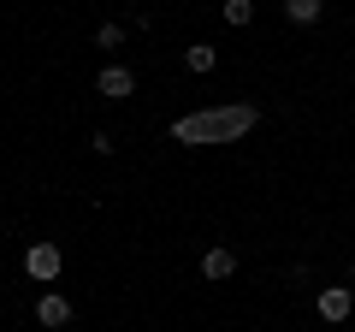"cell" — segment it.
Wrapping results in <instances>:
<instances>
[{"label": "cell", "instance_id": "obj_6", "mask_svg": "<svg viewBox=\"0 0 355 332\" xmlns=\"http://www.w3.org/2000/svg\"><path fill=\"white\" fill-rule=\"evenodd\" d=\"M231 273H237V249H231V243H214V249H202V279L225 285Z\"/></svg>", "mask_w": 355, "mask_h": 332}, {"label": "cell", "instance_id": "obj_10", "mask_svg": "<svg viewBox=\"0 0 355 332\" xmlns=\"http://www.w3.org/2000/svg\"><path fill=\"white\" fill-rule=\"evenodd\" d=\"M125 30H130V24H113V18H107V24H95V48H119V42H125Z\"/></svg>", "mask_w": 355, "mask_h": 332}, {"label": "cell", "instance_id": "obj_5", "mask_svg": "<svg viewBox=\"0 0 355 332\" xmlns=\"http://www.w3.org/2000/svg\"><path fill=\"white\" fill-rule=\"evenodd\" d=\"M314 308H320V320H331V326H338V320L355 315V291H349V285H326Z\"/></svg>", "mask_w": 355, "mask_h": 332}, {"label": "cell", "instance_id": "obj_2", "mask_svg": "<svg viewBox=\"0 0 355 332\" xmlns=\"http://www.w3.org/2000/svg\"><path fill=\"white\" fill-rule=\"evenodd\" d=\"M95 95H107V101H130V95H137V72L119 65V60H107L101 72H95Z\"/></svg>", "mask_w": 355, "mask_h": 332}, {"label": "cell", "instance_id": "obj_1", "mask_svg": "<svg viewBox=\"0 0 355 332\" xmlns=\"http://www.w3.org/2000/svg\"><path fill=\"white\" fill-rule=\"evenodd\" d=\"M261 125V107L254 101H231V107H207V113H184L172 119V142L184 149H207V142H237Z\"/></svg>", "mask_w": 355, "mask_h": 332}, {"label": "cell", "instance_id": "obj_8", "mask_svg": "<svg viewBox=\"0 0 355 332\" xmlns=\"http://www.w3.org/2000/svg\"><path fill=\"white\" fill-rule=\"evenodd\" d=\"M320 13H326V0H284V18L291 24H320Z\"/></svg>", "mask_w": 355, "mask_h": 332}, {"label": "cell", "instance_id": "obj_11", "mask_svg": "<svg viewBox=\"0 0 355 332\" xmlns=\"http://www.w3.org/2000/svg\"><path fill=\"white\" fill-rule=\"evenodd\" d=\"M349 291H355V261H349Z\"/></svg>", "mask_w": 355, "mask_h": 332}, {"label": "cell", "instance_id": "obj_9", "mask_svg": "<svg viewBox=\"0 0 355 332\" xmlns=\"http://www.w3.org/2000/svg\"><path fill=\"white\" fill-rule=\"evenodd\" d=\"M225 24H231V30L254 24V0H225Z\"/></svg>", "mask_w": 355, "mask_h": 332}, {"label": "cell", "instance_id": "obj_3", "mask_svg": "<svg viewBox=\"0 0 355 332\" xmlns=\"http://www.w3.org/2000/svg\"><path fill=\"white\" fill-rule=\"evenodd\" d=\"M24 273L36 285H53V279H60V243H48V238L30 243V249H24Z\"/></svg>", "mask_w": 355, "mask_h": 332}, {"label": "cell", "instance_id": "obj_4", "mask_svg": "<svg viewBox=\"0 0 355 332\" xmlns=\"http://www.w3.org/2000/svg\"><path fill=\"white\" fill-rule=\"evenodd\" d=\"M36 320L48 332H60V326H71V320H77V308H71V297H65V291H42L36 297Z\"/></svg>", "mask_w": 355, "mask_h": 332}, {"label": "cell", "instance_id": "obj_7", "mask_svg": "<svg viewBox=\"0 0 355 332\" xmlns=\"http://www.w3.org/2000/svg\"><path fill=\"white\" fill-rule=\"evenodd\" d=\"M184 65H190L196 77H207L219 65V48H214V42H190V48H184Z\"/></svg>", "mask_w": 355, "mask_h": 332}]
</instances>
